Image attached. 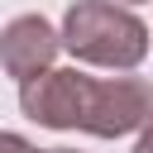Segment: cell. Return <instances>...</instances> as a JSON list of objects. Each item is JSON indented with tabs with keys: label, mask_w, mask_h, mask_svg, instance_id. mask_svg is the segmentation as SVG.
I'll return each mask as SVG.
<instances>
[{
	"label": "cell",
	"mask_w": 153,
	"mask_h": 153,
	"mask_svg": "<svg viewBox=\"0 0 153 153\" xmlns=\"http://www.w3.org/2000/svg\"><path fill=\"white\" fill-rule=\"evenodd\" d=\"M0 153H43V148H33V143L19 139V134H0Z\"/></svg>",
	"instance_id": "4"
},
{
	"label": "cell",
	"mask_w": 153,
	"mask_h": 153,
	"mask_svg": "<svg viewBox=\"0 0 153 153\" xmlns=\"http://www.w3.org/2000/svg\"><path fill=\"white\" fill-rule=\"evenodd\" d=\"M53 153H67V148H53Z\"/></svg>",
	"instance_id": "6"
},
{
	"label": "cell",
	"mask_w": 153,
	"mask_h": 153,
	"mask_svg": "<svg viewBox=\"0 0 153 153\" xmlns=\"http://www.w3.org/2000/svg\"><path fill=\"white\" fill-rule=\"evenodd\" d=\"M53 57H57V29L43 14H19V19L5 24V33H0V67L10 76L29 81V76L48 72Z\"/></svg>",
	"instance_id": "3"
},
{
	"label": "cell",
	"mask_w": 153,
	"mask_h": 153,
	"mask_svg": "<svg viewBox=\"0 0 153 153\" xmlns=\"http://www.w3.org/2000/svg\"><path fill=\"white\" fill-rule=\"evenodd\" d=\"M134 153H153V134H148V129H139V148H134Z\"/></svg>",
	"instance_id": "5"
},
{
	"label": "cell",
	"mask_w": 153,
	"mask_h": 153,
	"mask_svg": "<svg viewBox=\"0 0 153 153\" xmlns=\"http://www.w3.org/2000/svg\"><path fill=\"white\" fill-rule=\"evenodd\" d=\"M19 105L33 124L48 129H86L100 139H120L148 124L153 115V91L143 76H110L96 81L76 67L62 72H38L19 81Z\"/></svg>",
	"instance_id": "1"
},
{
	"label": "cell",
	"mask_w": 153,
	"mask_h": 153,
	"mask_svg": "<svg viewBox=\"0 0 153 153\" xmlns=\"http://www.w3.org/2000/svg\"><path fill=\"white\" fill-rule=\"evenodd\" d=\"M57 48H67L81 62L96 67H139L148 53V29L139 14L110 5V0H76L62 19Z\"/></svg>",
	"instance_id": "2"
}]
</instances>
